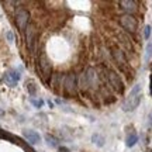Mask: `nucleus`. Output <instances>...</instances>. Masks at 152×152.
Masks as SVG:
<instances>
[{
  "label": "nucleus",
  "mask_w": 152,
  "mask_h": 152,
  "mask_svg": "<svg viewBox=\"0 0 152 152\" xmlns=\"http://www.w3.org/2000/svg\"><path fill=\"white\" fill-rule=\"evenodd\" d=\"M147 152H152V149H151V148H149V149H147Z\"/></svg>",
  "instance_id": "5701e85b"
},
{
  "label": "nucleus",
  "mask_w": 152,
  "mask_h": 152,
  "mask_svg": "<svg viewBox=\"0 0 152 152\" xmlns=\"http://www.w3.org/2000/svg\"><path fill=\"white\" fill-rule=\"evenodd\" d=\"M120 6H121V9L125 10L127 13H135L137 11V3L135 1H132V0H121L120 1Z\"/></svg>",
  "instance_id": "9d476101"
},
{
  "label": "nucleus",
  "mask_w": 152,
  "mask_h": 152,
  "mask_svg": "<svg viewBox=\"0 0 152 152\" xmlns=\"http://www.w3.org/2000/svg\"><path fill=\"white\" fill-rule=\"evenodd\" d=\"M45 140L48 141L49 147H58V140H56L55 137H52V135H49V134H47V135H45Z\"/></svg>",
  "instance_id": "4468645a"
},
{
  "label": "nucleus",
  "mask_w": 152,
  "mask_h": 152,
  "mask_svg": "<svg viewBox=\"0 0 152 152\" xmlns=\"http://www.w3.org/2000/svg\"><path fill=\"white\" fill-rule=\"evenodd\" d=\"M120 24H121V27L124 30L130 31V33H135L137 28H138L137 18L134 16H131V14H125V16L120 17Z\"/></svg>",
  "instance_id": "39448f33"
},
{
  "label": "nucleus",
  "mask_w": 152,
  "mask_h": 152,
  "mask_svg": "<svg viewBox=\"0 0 152 152\" xmlns=\"http://www.w3.org/2000/svg\"><path fill=\"white\" fill-rule=\"evenodd\" d=\"M107 77H109V82L111 83V86L114 87V90L115 92L121 93L124 90V85H123V80H121V77H120L115 72L113 71H109L107 72Z\"/></svg>",
  "instance_id": "423d86ee"
},
{
  "label": "nucleus",
  "mask_w": 152,
  "mask_h": 152,
  "mask_svg": "<svg viewBox=\"0 0 152 152\" xmlns=\"http://www.w3.org/2000/svg\"><path fill=\"white\" fill-rule=\"evenodd\" d=\"M151 96H152V75H151Z\"/></svg>",
  "instance_id": "4be33fe9"
},
{
  "label": "nucleus",
  "mask_w": 152,
  "mask_h": 152,
  "mask_svg": "<svg viewBox=\"0 0 152 152\" xmlns=\"http://www.w3.org/2000/svg\"><path fill=\"white\" fill-rule=\"evenodd\" d=\"M23 135H24V138L27 140L30 144H38V142L41 141V137H39V134H38L37 131H33V130H24L23 131Z\"/></svg>",
  "instance_id": "1a4fd4ad"
},
{
  "label": "nucleus",
  "mask_w": 152,
  "mask_h": 152,
  "mask_svg": "<svg viewBox=\"0 0 152 152\" xmlns=\"http://www.w3.org/2000/svg\"><path fill=\"white\" fill-rule=\"evenodd\" d=\"M26 42H27L28 51L34 54L37 49V30L34 26H28L26 30Z\"/></svg>",
  "instance_id": "20e7f679"
},
{
  "label": "nucleus",
  "mask_w": 152,
  "mask_h": 152,
  "mask_svg": "<svg viewBox=\"0 0 152 152\" xmlns=\"http://www.w3.org/2000/svg\"><path fill=\"white\" fill-rule=\"evenodd\" d=\"M6 38H7V41H9L10 44L14 42V35H13L11 31H7V33H6Z\"/></svg>",
  "instance_id": "6ab92c4d"
},
{
  "label": "nucleus",
  "mask_w": 152,
  "mask_h": 152,
  "mask_svg": "<svg viewBox=\"0 0 152 152\" xmlns=\"http://www.w3.org/2000/svg\"><path fill=\"white\" fill-rule=\"evenodd\" d=\"M27 90L31 96H34L35 94V85L34 83H27Z\"/></svg>",
  "instance_id": "dca6fc26"
},
{
  "label": "nucleus",
  "mask_w": 152,
  "mask_h": 152,
  "mask_svg": "<svg viewBox=\"0 0 152 152\" xmlns=\"http://www.w3.org/2000/svg\"><path fill=\"white\" fill-rule=\"evenodd\" d=\"M28 21H30V13H28L26 9H23V7L17 9V11H16V26H17V28L21 30V31L27 30Z\"/></svg>",
  "instance_id": "f03ea898"
},
{
  "label": "nucleus",
  "mask_w": 152,
  "mask_h": 152,
  "mask_svg": "<svg viewBox=\"0 0 152 152\" xmlns=\"http://www.w3.org/2000/svg\"><path fill=\"white\" fill-rule=\"evenodd\" d=\"M20 80V72L11 69L4 75V82L9 85V86H16L17 82Z\"/></svg>",
  "instance_id": "6e6552de"
},
{
  "label": "nucleus",
  "mask_w": 152,
  "mask_h": 152,
  "mask_svg": "<svg viewBox=\"0 0 152 152\" xmlns=\"http://www.w3.org/2000/svg\"><path fill=\"white\" fill-rule=\"evenodd\" d=\"M64 87L68 93H75L76 92V75L75 73H69V75L64 77Z\"/></svg>",
  "instance_id": "0eeeda50"
},
{
  "label": "nucleus",
  "mask_w": 152,
  "mask_h": 152,
  "mask_svg": "<svg viewBox=\"0 0 152 152\" xmlns=\"http://www.w3.org/2000/svg\"><path fill=\"white\" fill-rule=\"evenodd\" d=\"M59 151H61V152H68V151H69V149H68V148H64V147H61V148H59Z\"/></svg>",
  "instance_id": "aec40b11"
},
{
  "label": "nucleus",
  "mask_w": 152,
  "mask_h": 152,
  "mask_svg": "<svg viewBox=\"0 0 152 152\" xmlns=\"http://www.w3.org/2000/svg\"><path fill=\"white\" fill-rule=\"evenodd\" d=\"M1 114H3V111H1V110H0V115H1Z\"/></svg>",
  "instance_id": "b1692460"
},
{
  "label": "nucleus",
  "mask_w": 152,
  "mask_h": 152,
  "mask_svg": "<svg viewBox=\"0 0 152 152\" xmlns=\"http://www.w3.org/2000/svg\"><path fill=\"white\" fill-rule=\"evenodd\" d=\"M149 127H152V113H149Z\"/></svg>",
  "instance_id": "412c9836"
},
{
  "label": "nucleus",
  "mask_w": 152,
  "mask_h": 152,
  "mask_svg": "<svg viewBox=\"0 0 152 152\" xmlns=\"http://www.w3.org/2000/svg\"><path fill=\"white\" fill-rule=\"evenodd\" d=\"M152 58V42L148 44L147 47V52H145V61H149Z\"/></svg>",
  "instance_id": "2eb2a0df"
},
{
  "label": "nucleus",
  "mask_w": 152,
  "mask_h": 152,
  "mask_svg": "<svg viewBox=\"0 0 152 152\" xmlns=\"http://www.w3.org/2000/svg\"><path fill=\"white\" fill-rule=\"evenodd\" d=\"M38 66H39V73H41V77L44 80H48V77L52 75V68H51V64H49L48 58L45 54L39 55V59H38Z\"/></svg>",
  "instance_id": "7ed1b4c3"
},
{
  "label": "nucleus",
  "mask_w": 152,
  "mask_h": 152,
  "mask_svg": "<svg viewBox=\"0 0 152 152\" xmlns=\"http://www.w3.org/2000/svg\"><path fill=\"white\" fill-rule=\"evenodd\" d=\"M137 142H138V135H137V132H130L128 135H127V140H125V145L128 148L134 147Z\"/></svg>",
  "instance_id": "f8f14e48"
},
{
  "label": "nucleus",
  "mask_w": 152,
  "mask_h": 152,
  "mask_svg": "<svg viewBox=\"0 0 152 152\" xmlns=\"http://www.w3.org/2000/svg\"><path fill=\"white\" fill-rule=\"evenodd\" d=\"M31 103L37 107V109H39V107H42V104H44V102L42 100H35L34 97H31Z\"/></svg>",
  "instance_id": "a211bd4d"
},
{
  "label": "nucleus",
  "mask_w": 152,
  "mask_h": 152,
  "mask_svg": "<svg viewBox=\"0 0 152 152\" xmlns=\"http://www.w3.org/2000/svg\"><path fill=\"white\" fill-rule=\"evenodd\" d=\"M92 141L96 144V145H99V147H103L104 145V138L102 135H99V134H94V135L92 137Z\"/></svg>",
  "instance_id": "ddd939ff"
},
{
  "label": "nucleus",
  "mask_w": 152,
  "mask_h": 152,
  "mask_svg": "<svg viewBox=\"0 0 152 152\" xmlns=\"http://www.w3.org/2000/svg\"><path fill=\"white\" fill-rule=\"evenodd\" d=\"M113 56H114V59H115V62H117L118 65H125V64H127L125 55H124V52H123L121 49L114 48L113 49Z\"/></svg>",
  "instance_id": "9b49d317"
},
{
  "label": "nucleus",
  "mask_w": 152,
  "mask_h": 152,
  "mask_svg": "<svg viewBox=\"0 0 152 152\" xmlns=\"http://www.w3.org/2000/svg\"><path fill=\"white\" fill-rule=\"evenodd\" d=\"M141 85H135L134 89L130 92L128 97L125 99L124 104H123V110L124 111H132L138 107V104L141 102Z\"/></svg>",
  "instance_id": "f257e3e1"
},
{
  "label": "nucleus",
  "mask_w": 152,
  "mask_h": 152,
  "mask_svg": "<svg viewBox=\"0 0 152 152\" xmlns=\"http://www.w3.org/2000/svg\"><path fill=\"white\" fill-rule=\"evenodd\" d=\"M144 37H145V39H148L151 37V26H145V28H144Z\"/></svg>",
  "instance_id": "f3484780"
}]
</instances>
